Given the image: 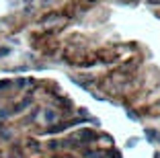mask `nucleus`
Wrapping results in <instances>:
<instances>
[{
  "instance_id": "1",
  "label": "nucleus",
  "mask_w": 160,
  "mask_h": 158,
  "mask_svg": "<svg viewBox=\"0 0 160 158\" xmlns=\"http://www.w3.org/2000/svg\"><path fill=\"white\" fill-rule=\"evenodd\" d=\"M0 158H123L111 134L56 84L0 80Z\"/></svg>"
},
{
  "instance_id": "2",
  "label": "nucleus",
  "mask_w": 160,
  "mask_h": 158,
  "mask_svg": "<svg viewBox=\"0 0 160 158\" xmlns=\"http://www.w3.org/2000/svg\"><path fill=\"white\" fill-rule=\"evenodd\" d=\"M56 19H58V14L56 13H49V14H45V17L41 19V23H52V21H56Z\"/></svg>"
},
{
  "instance_id": "3",
  "label": "nucleus",
  "mask_w": 160,
  "mask_h": 158,
  "mask_svg": "<svg viewBox=\"0 0 160 158\" xmlns=\"http://www.w3.org/2000/svg\"><path fill=\"white\" fill-rule=\"evenodd\" d=\"M146 4H150V6H160V0H144Z\"/></svg>"
},
{
  "instance_id": "4",
  "label": "nucleus",
  "mask_w": 160,
  "mask_h": 158,
  "mask_svg": "<svg viewBox=\"0 0 160 158\" xmlns=\"http://www.w3.org/2000/svg\"><path fill=\"white\" fill-rule=\"evenodd\" d=\"M119 2H123V4H132V6L138 4V0H119Z\"/></svg>"
},
{
  "instance_id": "5",
  "label": "nucleus",
  "mask_w": 160,
  "mask_h": 158,
  "mask_svg": "<svg viewBox=\"0 0 160 158\" xmlns=\"http://www.w3.org/2000/svg\"><path fill=\"white\" fill-rule=\"evenodd\" d=\"M8 47H0V58H2V56H6V54H8Z\"/></svg>"
},
{
  "instance_id": "6",
  "label": "nucleus",
  "mask_w": 160,
  "mask_h": 158,
  "mask_svg": "<svg viewBox=\"0 0 160 158\" xmlns=\"http://www.w3.org/2000/svg\"><path fill=\"white\" fill-rule=\"evenodd\" d=\"M23 2H25V4L29 6V4H31V2H35V0H23Z\"/></svg>"
},
{
  "instance_id": "7",
  "label": "nucleus",
  "mask_w": 160,
  "mask_h": 158,
  "mask_svg": "<svg viewBox=\"0 0 160 158\" xmlns=\"http://www.w3.org/2000/svg\"><path fill=\"white\" fill-rule=\"evenodd\" d=\"M86 2H97V0H86Z\"/></svg>"
}]
</instances>
